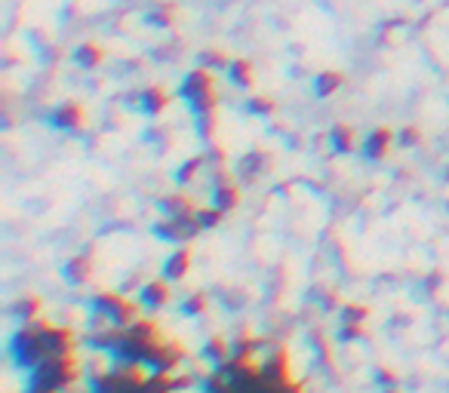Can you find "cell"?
<instances>
[{
	"label": "cell",
	"mask_w": 449,
	"mask_h": 393,
	"mask_svg": "<svg viewBox=\"0 0 449 393\" xmlns=\"http://www.w3.org/2000/svg\"><path fill=\"white\" fill-rule=\"evenodd\" d=\"M191 268V249H179V252H173V259L167 261V280H182L185 274H188Z\"/></svg>",
	"instance_id": "obj_1"
},
{
	"label": "cell",
	"mask_w": 449,
	"mask_h": 393,
	"mask_svg": "<svg viewBox=\"0 0 449 393\" xmlns=\"http://www.w3.org/2000/svg\"><path fill=\"white\" fill-rule=\"evenodd\" d=\"M231 77H234V83H240V87H249V83H253V68H249L246 62H234Z\"/></svg>",
	"instance_id": "obj_2"
},
{
	"label": "cell",
	"mask_w": 449,
	"mask_h": 393,
	"mask_svg": "<svg viewBox=\"0 0 449 393\" xmlns=\"http://www.w3.org/2000/svg\"><path fill=\"white\" fill-rule=\"evenodd\" d=\"M74 59L81 62V65L92 68V65H99V62H102V53H99L96 46H81V49H77V55H74Z\"/></svg>",
	"instance_id": "obj_3"
},
{
	"label": "cell",
	"mask_w": 449,
	"mask_h": 393,
	"mask_svg": "<svg viewBox=\"0 0 449 393\" xmlns=\"http://www.w3.org/2000/svg\"><path fill=\"white\" fill-rule=\"evenodd\" d=\"M339 87H341V77L339 74H323L317 80V92H320V96H330V92H336Z\"/></svg>",
	"instance_id": "obj_4"
},
{
	"label": "cell",
	"mask_w": 449,
	"mask_h": 393,
	"mask_svg": "<svg viewBox=\"0 0 449 393\" xmlns=\"http://www.w3.org/2000/svg\"><path fill=\"white\" fill-rule=\"evenodd\" d=\"M336 148L341 151V148H345V151H351L354 148V130L351 126H339L336 130Z\"/></svg>",
	"instance_id": "obj_5"
}]
</instances>
